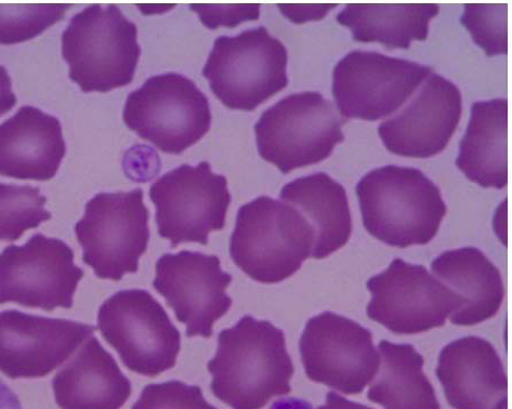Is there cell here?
Segmentation results:
<instances>
[{"label":"cell","instance_id":"21","mask_svg":"<svg viewBox=\"0 0 512 409\" xmlns=\"http://www.w3.org/2000/svg\"><path fill=\"white\" fill-rule=\"evenodd\" d=\"M431 269L463 301L462 308L450 316L454 325L480 324L500 311L505 296L503 277L481 250H449L433 260Z\"/></svg>","mask_w":512,"mask_h":409},{"label":"cell","instance_id":"10","mask_svg":"<svg viewBox=\"0 0 512 409\" xmlns=\"http://www.w3.org/2000/svg\"><path fill=\"white\" fill-rule=\"evenodd\" d=\"M156 207L157 230L176 248L182 243L208 244L221 231L231 204L228 180L207 162L181 165L157 179L150 188Z\"/></svg>","mask_w":512,"mask_h":409},{"label":"cell","instance_id":"5","mask_svg":"<svg viewBox=\"0 0 512 409\" xmlns=\"http://www.w3.org/2000/svg\"><path fill=\"white\" fill-rule=\"evenodd\" d=\"M345 123L320 92L287 96L262 113L255 125L259 154L285 175L319 164L345 141Z\"/></svg>","mask_w":512,"mask_h":409},{"label":"cell","instance_id":"32","mask_svg":"<svg viewBox=\"0 0 512 409\" xmlns=\"http://www.w3.org/2000/svg\"><path fill=\"white\" fill-rule=\"evenodd\" d=\"M17 103L13 94L11 78L6 68L0 65V116L8 113Z\"/></svg>","mask_w":512,"mask_h":409},{"label":"cell","instance_id":"25","mask_svg":"<svg viewBox=\"0 0 512 409\" xmlns=\"http://www.w3.org/2000/svg\"><path fill=\"white\" fill-rule=\"evenodd\" d=\"M380 373L367 398L385 409H441L435 388L424 373V358L411 345L380 341Z\"/></svg>","mask_w":512,"mask_h":409},{"label":"cell","instance_id":"3","mask_svg":"<svg viewBox=\"0 0 512 409\" xmlns=\"http://www.w3.org/2000/svg\"><path fill=\"white\" fill-rule=\"evenodd\" d=\"M315 234L294 206L260 196L243 205L230 241L235 265L262 284L290 279L311 258Z\"/></svg>","mask_w":512,"mask_h":409},{"label":"cell","instance_id":"31","mask_svg":"<svg viewBox=\"0 0 512 409\" xmlns=\"http://www.w3.org/2000/svg\"><path fill=\"white\" fill-rule=\"evenodd\" d=\"M337 5L315 6H284L279 5L284 15L295 23H304L311 20L323 19L328 11L335 9Z\"/></svg>","mask_w":512,"mask_h":409},{"label":"cell","instance_id":"9","mask_svg":"<svg viewBox=\"0 0 512 409\" xmlns=\"http://www.w3.org/2000/svg\"><path fill=\"white\" fill-rule=\"evenodd\" d=\"M98 328L131 372L156 377L177 363L180 333L147 290H122L110 297L100 307Z\"/></svg>","mask_w":512,"mask_h":409},{"label":"cell","instance_id":"18","mask_svg":"<svg viewBox=\"0 0 512 409\" xmlns=\"http://www.w3.org/2000/svg\"><path fill=\"white\" fill-rule=\"evenodd\" d=\"M437 376L455 409H503L507 377L501 356L489 341L457 339L440 353Z\"/></svg>","mask_w":512,"mask_h":409},{"label":"cell","instance_id":"1","mask_svg":"<svg viewBox=\"0 0 512 409\" xmlns=\"http://www.w3.org/2000/svg\"><path fill=\"white\" fill-rule=\"evenodd\" d=\"M207 367L215 397L233 409H261L292 391L294 365L283 331L251 315L219 334Z\"/></svg>","mask_w":512,"mask_h":409},{"label":"cell","instance_id":"16","mask_svg":"<svg viewBox=\"0 0 512 409\" xmlns=\"http://www.w3.org/2000/svg\"><path fill=\"white\" fill-rule=\"evenodd\" d=\"M96 327L62 319L0 313V372L11 379L43 378L67 362Z\"/></svg>","mask_w":512,"mask_h":409},{"label":"cell","instance_id":"30","mask_svg":"<svg viewBox=\"0 0 512 409\" xmlns=\"http://www.w3.org/2000/svg\"><path fill=\"white\" fill-rule=\"evenodd\" d=\"M198 12L202 22L210 29H217L220 25L233 26L246 20L259 18L260 5L249 6H190Z\"/></svg>","mask_w":512,"mask_h":409},{"label":"cell","instance_id":"15","mask_svg":"<svg viewBox=\"0 0 512 409\" xmlns=\"http://www.w3.org/2000/svg\"><path fill=\"white\" fill-rule=\"evenodd\" d=\"M232 276L223 271L217 256L182 250L165 254L156 262L153 286L187 326V336L210 338L226 315L232 299L227 289Z\"/></svg>","mask_w":512,"mask_h":409},{"label":"cell","instance_id":"8","mask_svg":"<svg viewBox=\"0 0 512 409\" xmlns=\"http://www.w3.org/2000/svg\"><path fill=\"white\" fill-rule=\"evenodd\" d=\"M124 122L139 137L168 154H181L212 126L207 97L192 79L165 73L147 79L128 96Z\"/></svg>","mask_w":512,"mask_h":409},{"label":"cell","instance_id":"22","mask_svg":"<svg viewBox=\"0 0 512 409\" xmlns=\"http://www.w3.org/2000/svg\"><path fill=\"white\" fill-rule=\"evenodd\" d=\"M281 200L305 216L315 234L311 258L325 259L344 247L352 233L346 189L325 173L288 182Z\"/></svg>","mask_w":512,"mask_h":409},{"label":"cell","instance_id":"35","mask_svg":"<svg viewBox=\"0 0 512 409\" xmlns=\"http://www.w3.org/2000/svg\"><path fill=\"white\" fill-rule=\"evenodd\" d=\"M270 409H314L313 406L304 400L299 399H283L274 402Z\"/></svg>","mask_w":512,"mask_h":409},{"label":"cell","instance_id":"2","mask_svg":"<svg viewBox=\"0 0 512 409\" xmlns=\"http://www.w3.org/2000/svg\"><path fill=\"white\" fill-rule=\"evenodd\" d=\"M356 190L366 231L393 247L430 243L446 215L440 189L416 168L374 169Z\"/></svg>","mask_w":512,"mask_h":409},{"label":"cell","instance_id":"28","mask_svg":"<svg viewBox=\"0 0 512 409\" xmlns=\"http://www.w3.org/2000/svg\"><path fill=\"white\" fill-rule=\"evenodd\" d=\"M462 24L489 57L507 55L508 5H465Z\"/></svg>","mask_w":512,"mask_h":409},{"label":"cell","instance_id":"23","mask_svg":"<svg viewBox=\"0 0 512 409\" xmlns=\"http://www.w3.org/2000/svg\"><path fill=\"white\" fill-rule=\"evenodd\" d=\"M456 166L483 188L508 184V100L472 104L466 134L459 145Z\"/></svg>","mask_w":512,"mask_h":409},{"label":"cell","instance_id":"27","mask_svg":"<svg viewBox=\"0 0 512 409\" xmlns=\"http://www.w3.org/2000/svg\"><path fill=\"white\" fill-rule=\"evenodd\" d=\"M71 5L0 6V45H15L41 35L60 21Z\"/></svg>","mask_w":512,"mask_h":409},{"label":"cell","instance_id":"11","mask_svg":"<svg viewBox=\"0 0 512 409\" xmlns=\"http://www.w3.org/2000/svg\"><path fill=\"white\" fill-rule=\"evenodd\" d=\"M84 270L74 263L71 247L41 233L0 254V305L15 302L47 312L71 309Z\"/></svg>","mask_w":512,"mask_h":409},{"label":"cell","instance_id":"6","mask_svg":"<svg viewBox=\"0 0 512 409\" xmlns=\"http://www.w3.org/2000/svg\"><path fill=\"white\" fill-rule=\"evenodd\" d=\"M287 63L284 44L259 26L217 38L203 75L227 108L252 112L288 85Z\"/></svg>","mask_w":512,"mask_h":409},{"label":"cell","instance_id":"19","mask_svg":"<svg viewBox=\"0 0 512 409\" xmlns=\"http://www.w3.org/2000/svg\"><path fill=\"white\" fill-rule=\"evenodd\" d=\"M67 145L57 117L25 105L0 125V175L20 180L54 178Z\"/></svg>","mask_w":512,"mask_h":409},{"label":"cell","instance_id":"14","mask_svg":"<svg viewBox=\"0 0 512 409\" xmlns=\"http://www.w3.org/2000/svg\"><path fill=\"white\" fill-rule=\"evenodd\" d=\"M431 74L413 61L356 50L337 63L333 95L344 117L374 122L400 109Z\"/></svg>","mask_w":512,"mask_h":409},{"label":"cell","instance_id":"33","mask_svg":"<svg viewBox=\"0 0 512 409\" xmlns=\"http://www.w3.org/2000/svg\"><path fill=\"white\" fill-rule=\"evenodd\" d=\"M318 409H373L369 406H365L356 402L349 401L343 397H340L335 392H328L326 395V403L320 406Z\"/></svg>","mask_w":512,"mask_h":409},{"label":"cell","instance_id":"24","mask_svg":"<svg viewBox=\"0 0 512 409\" xmlns=\"http://www.w3.org/2000/svg\"><path fill=\"white\" fill-rule=\"evenodd\" d=\"M439 12L436 4H349L338 13L337 21L351 30L354 41L408 49L412 42L426 41L429 23Z\"/></svg>","mask_w":512,"mask_h":409},{"label":"cell","instance_id":"29","mask_svg":"<svg viewBox=\"0 0 512 409\" xmlns=\"http://www.w3.org/2000/svg\"><path fill=\"white\" fill-rule=\"evenodd\" d=\"M131 409H218L203 397L202 389L172 380L143 389Z\"/></svg>","mask_w":512,"mask_h":409},{"label":"cell","instance_id":"4","mask_svg":"<svg viewBox=\"0 0 512 409\" xmlns=\"http://www.w3.org/2000/svg\"><path fill=\"white\" fill-rule=\"evenodd\" d=\"M72 81L88 92H108L134 81L141 56L138 29L115 5H93L75 15L62 35Z\"/></svg>","mask_w":512,"mask_h":409},{"label":"cell","instance_id":"20","mask_svg":"<svg viewBox=\"0 0 512 409\" xmlns=\"http://www.w3.org/2000/svg\"><path fill=\"white\" fill-rule=\"evenodd\" d=\"M61 409H121L131 397L130 380L96 337L52 380Z\"/></svg>","mask_w":512,"mask_h":409},{"label":"cell","instance_id":"7","mask_svg":"<svg viewBox=\"0 0 512 409\" xmlns=\"http://www.w3.org/2000/svg\"><path fill=\"white\" fill-rule=\"evenodd\" d=\"M149 220L141 189L97 194L75 226L83 261L103 280L118 282L136 273L150 242Z\"/></svg>","mask_w":512,"mask_h":409},{"label":"cell","instance_id":"12","mask_svg":"<svg viewBox=\"0 0 512 409\" xmlns=\"http://www.w3.org/2000/svg\"><path fill=\"white\" fill-rule=\"evenodd\" d=\"M372 299L369 318L390 332L414 335L441 327L463 306L448 286L423 266L395 259L389 268L367 282Z\"/></svg>","mask_w":512,"mask_h":409},{"label":"cell","instance_id":"17","mask_svg":"<svg viewBox=\"0 0 512 409\" xmlns=\"http://www.w3.org/2000/svg\"><path fill=\"white\" fill-rule=\"evenodd\" d=\"M462 111L461 90L432 73L408 107L380 124L378 134L393 154L428 158L448 147Z\"/></svg>","mask_w":512,"mask_h":409},{"label":"cell","instance_id":"34","mask_svg":"<svg viewBox=\"0 0 512 409\" xmlns=\"http://www.w3.org/2000/svg\"><path fill=\"white\" fill-rule=\"evenodd\" d=\"M0 409H23L17 394L0 379Z\"/></svg>","mask_w":512,"mask_h":409},{"label":"cell","instance_id":"13","mask_svg":"<svg viewBox=\"0 0 512 409\" xmlns=\"http://www.w3.org/2000/svg\"><path fill=\"white\" fill-rule=\"evenodd\" d=\"M299 348L309 379L344 394L362 393L379 371L369 329L333 312L309 320Z\"/></svg>","mask_w":512,"mask_h":409},{"label":"cell","instance_id":"26","mask_svg":"<svg viewBox=\"0 0 512 409\" xmlns=\"http://www.w3.org/2000/svg\"><path fill=\"white\" fill-rule=\"evenodd\" d=\"M41 189L0 183V241L15 242L51 219Z\"/></svg>","mask_w":512,"mask_h":409}]
</instances>
